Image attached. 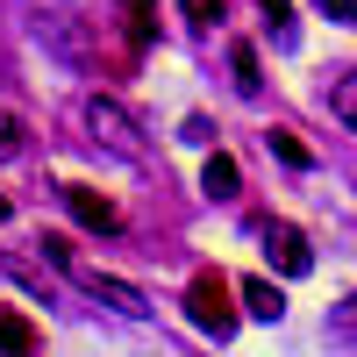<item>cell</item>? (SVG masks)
<instances>
[{"label": "cell", "mask_w": 357, "mask_h": 357, "mask_svg": "<svg viewBox=\"0 0 357 357\" xmlns=\"http://www.w3.org/2000/svg\"><path fill=\"white\" fill-rule=\"evenodd\" d=\"M229 65H236V93H243V100H257V93H264V72H257V50H250V43H236V50H229Z\"/></svg>", "instance_id": "30bf717a"}, {"label": "cell", "mask_w": 357, "mask_h": 357, "mask_svg": "<svg viewBox=\"0 0 357 357\" xmlns=\"http://www.w3.org/2000/svg\"><path fill=\"white\" fill-rule=\"evenodd\" d=\"M264 143H272V151H279V158H286L293 172H307V165H314V151H307V143L293 136V129H272V136H264Z\"/></svg>", "instance_id": "4fadbf2b"}, {"label": "cell", "mask_w": 357, "mask_h": 357, "mask_svg": "<svg viewBox=\"0 0 357 357\" xmlns=\"http://www.w3.org/2000/svg\"><path fill=\"white\" fill-rule=\"evenodd\" d=\"M8 215H15V207H8V193H0V222H8Z\"/></svg>", "instance_id": "d6986e66"}, {"label": "cell", "mask_w": 357, "mask_h": 357, "mask_svg": "<svg viewBox=\"0 0 357 357\" xmlns=\"http://www.w3.org/2000/svg\"><path fill=\"white\" fill-rule=\"evenodd\" d=\"M186 15H193V22H207V29H215V22L229 15V0H186Z\"/></svg>", "instance_id": "9a60e30c"}, {"label": "cell", "mask_w": 357, "mask_h": 357, "mask_svg": "<svg viewBox=\"0 0 357 357\" xmlns=\"http://www.w3.org/2000/svg\"><path fill=\"white\" fill-rule=\"evenodd\" d=\"M336 329H343V336H350V343H357V293H350V301H343V307H336Z\"/></svg>", "instance_id": "ac0fdd59"}, {"label": "cell", "mask_w": 357, "mask_h": 357, "mask_svg": "<svg viewBox=\"0 0 357 357\" xmlns=\"http://www.w3.org/2000/svg\"><path fill=\"white\" fill-rule=\"evenodd\" d=\"M22 114H8V107H0V158H22Z\"/></svg>", "instance_id": "5bb4252c"}, {"label": "cell", "mask_w": 357, "mask_h": 357, "mask_svg": "<svg viewBox=\"0 0 357 357\" xmlns=\"http://www.w3.org/2000/svg\"><path fill=\"white\" fill-rule=\"evenodd\" d=\"M29 15H36V36H43L57 57H72V65H86V57H93V43H86L72 0H29Z\"/></svg>", "instance_id": "7a4b0ae2"}, {"label": "cell", "mask_w": 357, "mask_h": 357, "mask_svg": "<svg viewBox=\"0 0 357 357\" xmlns=\"http://www.w3.org/2000/svg\"><path fill=\"white\" fill-rule=\"evenodd\" d=\"M200 186L215 193V200H236V186H243V172H236V158H229V151H215V158H207V172H200Z\"/></svg>", "instance_id": "ba28073f"}, {"label": "cell", "mask_w": 357, "mask_h": 357, "mask_svg": "<svg viewBox=\"0 0 357 357\" xmlns=\"http://www.w3.org/2000/svg\"><path fill=\"white\" fill-rule=\"evenodd\" d=\"M314 8L329 15V22H357V0H314Z\"/></svg>", "instance_id": "e0dca14e"}, {"label": "cell", "mask_w": 357, "mask_h": 357, "mask_svg": "<svg viewBox=\"0 0 357 357\" xmlns=\"http://www.w3.org/2000/svg\"><path fill=\"white\" fill-rule=\"evenodd\" d=\"M186 314H193V329L200 336H229L236 329V307H229V279L222 272H193V286H186Z\"/></svg>", "instance_id": "3957f363"}, {"label": "cell", "mask_w": 357, "mask_h": 357, "mask_svg": "<svg viewBox=\"0 0 357 357\" xmlns=\"http://www.w3.org/2000/svg\"><path fill=\"white\" fill-rule=\"evenodd\" d=\"M329 107H336V122L357 136V72H343V79L329 86Z\"/></svg>", "instance_id": "7c38bea8"}, {"label": "cell", "mask_w": 357, "mask_h": 357, "mask_svg": "<svg viewBox=\"0 0 357 357\" xmlns=\"http://www.w3.org/2000/svg\"><path fill=\"white\" fill-rule=\"evenodd\" d=\"M122 15H129V43L136 50L158 36V0H122Z\"/></svg>", "instance_id": "8fae6325"}, {"label": "cell", "mask_w": 357, "mask_h": 357, "mask_svg": "<svg viewBox=\"0 0 357 357\" xmlns=\"http://www.w3.org/2000/svg\"><path fill=\"white\" fill-rule=\"evenodd\" d=\"M86 129H93V143H107V151H114V158H129V165L151 158V143H143L136 114L114 100V93H93V100H86Z\"/></svg>", "instance_id": "6da1fadb"}, {"label": "cell", "mask_w": 357, "mask_h": 357, "mask_svg": "<svg viewBox=\"0 0 357 357\" xmlns=\"http://www.w3.org/2000/svg\"><path fill=\"white\" fill-rule=\"evenodd\" d=\"M72 272H79V286L93 293V301H107L114 314H129V321H143V314H151V301H143L129 279H114V272H86V264H72Z\"/></svg>", "instance_id": "277c9868"}, {"label": "cell", "mask_w": 357, "mask_h": 357, "mask_svg": "<svg viewBox=\"0 0 357 357\" xmlns=\"http://www.w3.org/2000/svg\"><path fill=\"white\" fill-rule=\"evenodd\" d=\"M264 243H272V264H279L286 279H301V272H314V250H307V236L293 229V222H272V229H264Z\"/></svg>", "instance_id": "5b68a950"}, {"label": "cell", "mask_w": 357, "mask_h": 357, "mask_svg": "<svg viewBox=\"0 0 357 357\" xmlns=\"http://www.w3.org/2000/svg\"><path fill=\"white\" fill-rule=\"evenodd\" d=\"M43 336H36V321L29 314H15V307H0V350H15V357H29Z\"/></svg>", "instance_id": "52a82bcc"}, {"label": "cell", "mask_w": 357, "mask_h": 357, "mask_svg": "<svg viewBox=\"0 0 357 357\" xmlns=\"http://www.w3.org/2000/svg\"><path fill=\"white\" fill-rule=\"evenodd\" d=\"M65 200H72V215H79L86 229H100V236H107V229H122V215H114V200H107V193H93V186H65Z\"/></svg>", "instance_id": "8992f818"}, {"label": "cell", "mask_w": 357, "mask_h": 357, "mask_svg": "<svg viewBox=\"0 0 357 357\" xmlns=\"http://www.w3.org/2000/svg\"><path fill=\"white\" fill-rule=\"evenodd\" d=\"M243 307H250L257 321H279V314H286V293H279L272 279H243Z\"/></svg>", "instance_id": "9c48e42d"}, {"label": "cell", "mask_w": 357, "mask_h": 357, "mask_svg": "<svg viewBox=\"0 0 357 357\" xmlns=\"http://www.w3.org/2000/svg\"><path fill=\"white\" fill-rule=\"evenodd\" d=\"M43 257H50V264H65V272H72V264H79V257H72V243H65V236H43Z\"/></svg>", "instance_id": "2e32d148"}]
</instances>
